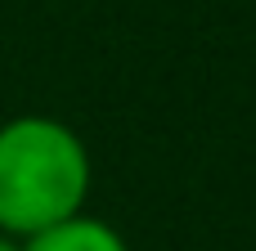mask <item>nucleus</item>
I'll use <instances>...</instances> for the list:
<instances>
[{
    "mask_svg": "<svg viewBox=\"0 0 256 251\" xmlns=\"http://www.w3.org/2000/svg\"><path fill=\"white\" fill-rule=\"evenodd\" d=\"M22 251H126L122 234L108 229L104 220H90V216H72L36 238H27Z\"/></svg>",
    "mask_w": 256,
    "mask_h": 251,
    "instance_id": "2",
    "label": "nucleus"
},
{
    "mask_svg": "<svg viewBox=\"0 0 256 251\" xmlns=\"http://www.w3.org/2000/svg\"><path fill=\"white\" fill-rule=\"evenodd\" d=\"M90 193V153L54 117L0 126V234L36 238L81 216Z\"/></svg>",
    "mask_w": 256,
    "mask_h": 251,
    "instance_id": "1",
    "label": "nucleus"
},
{
    "mask_svg": "<svg viewBox=\"0 0 256 251\" xmlns=\"http://www.w3.org/2000/svg\"><path fill=\"white\" fill-rule=\"evenodd\" d=\"M0 251H22V243H14L9 234H0Z\"/></svg>",
    "mask_w": 256,
    "mask_h": 251,
    "instance_id": "3",
    "label": "nucleus"
}]
</instances>
